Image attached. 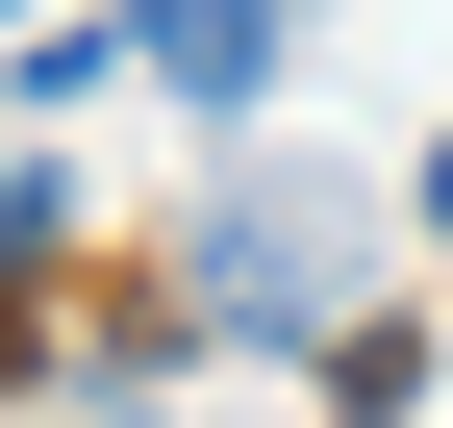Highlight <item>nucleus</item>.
Returning <instances> with one entry per match:
<instances>
[{
	"mask_svg": "<svg viewBox=\"0 0 453 428\" xmlns=\"http://www.w3.org/2000/svg\"><path fill=\"white\" fill-rule=\"evenodd\" d=\"M403 202H428V227H453V151H428V177H403Z\"/></svg>",
	"mask_w": 453,
	"mask_h": 428,
	"instance_id": "nucleus-4",
	"label": "nucleus"
},
{
	"mask_svg": "<svg viewBox=\"0 0 453 428\" xmlns=\"http://www.w3.org/2000/svg\"><path fill=\"white\" fill-rule=\"evenodd\" d=\"M26 26H50V0H0V50H26Z\"/></svg>",
	"mask_w": 453,
	"mask_h": 428,
	"instance_id": "nucleus-5",
	"label": "nucleus"
},
{
	"mask_svg": "<svg viewBox=\"0 0 453 428\" xmlns=\"http://www.w3.org/2000/svg\"><path fill=\"white\" fill-rule=\"evenodd\" d=\"M50 227H76V177H50V151L0 126V252H50Z\"/></svg>",
	"mask_w": 453,
	"mask_h": 428,
	"instance_id": "nucleus-3",
	"label": "nucleus"
},
{
	"mask_svg": "<svg viewBox=\"0 0 453 428\" xmlns=\"http://www.w3.org/2000/svg\"><path fill=\"white\" fill-rule=\"evenodd\" d=\"M202 328H252V353H327L353 328V202H303V177H226V227H202Z\"/></svg>",
	"mask_w": 453,
	"mask_h": 428,
	"instance_id": "nucleus-1",
	"label": "nucleus"
},
{
	"mask_svg": "<svg viewBox=\"0 0 453 428\" xmlns=\"http://www.w3.org/2000/svg\"><path fill=\"white\" fill-rule=\"evenodd\" d=\"M277 50H303V0H127V76H177L202 126H252Z\"/></svg>",
	"mask_w": 453,
	"mask_h": 428,
	"instance_id": "nucleus-2",
	"label": "nucleus"
}]
</instances>
